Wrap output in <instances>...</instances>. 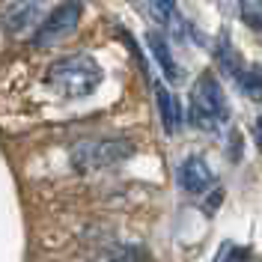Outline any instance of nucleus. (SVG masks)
<instances>
[{
	"mask_svg": "<svg viewBox=\"0 0 262 262\" xmlns=\"http://www.w3.org/2000/svg\"><path fill=\"white\" fill-rule=\"evenodd\" d=\"M45 15H42V3L39 0H21L15 6H9L6 12H3V24H6V30L21 36V33L33 30L36 24H42Z\"/></svg>",
	"mask_w": 262,
	"mask_h": 262,
	"instance_id": "obj_6",
	"label": "nucleus"
},
{
	"mask_svg": "<svg viewBox=\"0 0 262 262\" xmlns=\"http://www.w3.org/2000/svg\"><path fill=\"white\" fill-rule=\"evenodd\" d=\"M247 259H250V247H242L235 242H224L212 262H247Z\"/></svg>",
	"mask_w": 262,
	"mask_h": 262,
	"instance_id": "obj_13",
	"label": "nucleus"
},
{
	"mask_svg": "<svg viewBox=\"0 0 262 262\" xmlns=\"http://www.w3.org/2000/svg\"><path fill=\"white\" fill-rule=\"evenodd\" d=\"M146 45H149V51H152V57L158 60V66H161L164 75H167L173 83L182 81V69H179V63H176V57H173V51H170V42L164 39L161 33L149 30L146 33Z\"/></svg>",
	"mask_w": 262,
	"mask_h": 262,
	"instance_id": "obj_7",
	"label": "nucleus"
},
{
	"mask_svg": "<svg viewBox=\"0 0 262 262\" xmlns=\"http://www.w3.org/2000/svg\"><path fill=\"white\" fill-rule=\"evenodd\" d=\"M146 12L161 27H167V30H173V27H179L182 24V18H179V12H176V3L173 0H146Z\"/></svg>",
	"mask_w": 262,
	"mask_h": 262,
	"instance_id": "obj_11",
	"label": "nucleus"
},
{
	"mask_svg": "<svg viewBox=\"0 0 262 262\" xmlns=\"http://www.w3.org/2000/svg\"><path fill=\"white\" fill-rule=\"evenodd\" d=\"M217 66H221V72H227L232 78L245 69V60H242L238 51L232 48V42H229L227 33H221V39H217Z\"/></svg>",
	"mask_w": 262,
	"mask_h": 262,
	"instance_id": "obj_9",
	"label": "nucleus"
},
{
	"mask_svg": "<svg viewBox=\"0 0 262 262\" xmlns=\"http://www.w3.org/2000/svg\"><path fill=\"white\" fill-rule=\"evenodd\" d=\"M253 137H256V146L262 149V116L253 122Z\"/></svg>",
	"mask_w": 262,
	"mask_h": 262,
	"instance_id": "obj_14",
	"label": "nucleus"
},
{
	"mask_svg": "<svg viewBox=\"0 0 262 262\" xmlns=\"http://www.w3.org/2000/svg\"><path fill=\"white\" fill-rule=\"evenodd\" d=\"M188 122L200 131H217L229 122V101L224 86L217 83L212 72H203L191 90L188 104Z\"/></svg>",
	"mask_w": 262,
	"mask_h": 262,
	"instance_id": "obj_2",
	"label": "nucleus"
},
{
	"mask_svg": "<svg viewBox=\"0 0 262 262\" xmlns=\"http://www.w3.org/2000/svg\"><path fill=\"white\" fill-rule=\"evenodd\" d=\"M134 155V143L131 140H86L72 152V164L78 170H104V167H114L119 161H128Z\"/></svg>",
	"mask_w": 262,
	"mask_h": 262,
	"instance_id": "obj_3",
	"label": "nucleus"
},
{
	"mask_svg": "<svg viewBox=\"0 0 262 262\" xmlns=\"http://www.w3.org/2000/svg\"><path fill=\"white\" fill-rule=\"evenodd\" d=\"M238 15L247 27L262 30V0H238Z\"/></svg>",
	"mask_w": 262,
	"mask_h": 262,
	"instance_id": "obj_12",
	"label": "nucleus"
},
{
	"mask_svg": "<svg viewBox=\"0 0 262 262\" xmlns=\"http://www.w3.org/2000/svg\"><path fill=\"white\" fill-rule=\"evenodd\" d=\"M81 0H63L60 6H54L33 33V45L36 48H54V45L66 42L81 21Z\"/></svg>",
	"mask_w": 262,
	"mask_h": 262,
	"instance_id": "obj_4",
	"label": "nucleus"
},
{
	"mask_svg": "<svg viewBox=\"0 0 262 262\" xmlns=\"http://www.w3.org/2000/svg\"><path fill=\"white\" fill-rule=\"evenodd\" d=\"M238 90L245 93L250 101H262V69L259 66H245L238 75H235Z\"/></svg>",
	"mask_w": 262,
	"mask_h": 262,
	"instance_id": "obj_10",
	"label": "nucleus"
},
{
	"mask_svg": "<svg viewBox=\"0 0 262 262\" xmlns=\"http://www.w3.org/2000/svg\"><path fill=\"white\" fill-rule=\"evenodd\" d=\"M179 185L182 191H188V194H212L214 191V173L209 170V164L203 161V158H185L179 167Z\"/></svg>",
	"mask_w": 262,
	"mask_h": 262,
	"instance_id": "obj_5",
	"label": "nucleus"
},
{
	"mask_svg": "<svg viewBox=\"0 0 262 262\" xmlns=\"http://www.w3.org/2000/svg\"><path fill=\"white\" fill-rule=\"evenodd\" d=\"M155 101H158V111H161V125L167 134H176L182 125V111H179V101L176 96L161 86V83H155Z\"/></svg>",
	"mask_w": 262,
	"mask_h": 262,
	"instance_id": "obj_8",
	"label": "nucleus"
},
{
	"mask_svg": "<svg viewBox=\"0 0 262 262\" xmlns=\"http://www.w3.org/2000/svg\"><path fill=\"white\" fill-rule=\"evenodd\" d=\"M45 78H48L51 90H57L60 96L83 98L98 90V83H101V66L90 54H72V57H63V60L51 63Z\"/></svg>",
	"mask_w": 262,
	"mask_h": 262,
	"instance_id": "obj_1",
	"label": "nucleus"
}]
</instances>
